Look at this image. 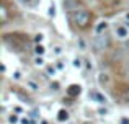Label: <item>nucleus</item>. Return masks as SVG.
I'll return each mask as SVG.
<instances>
[{
    "mask_svg": "<svg viewBox=\"0 0 129 124\" xmlns=\"http://www.w3.org/2000/svg\"><path fill=\"white\" fill-rule=\"evenodd\" d=\"M72 20L79 28H87L90 23V13L87 10H77L75 13H72Z\"/></svg>",
    "mask_w": 129,
    "mask_h": 124,
    "instance_id": "obj_1",
    "label": "nucleus"
},
{
    "mask_svg": "<svg viewBox=\"0 0 129 124\" xmlns=\"http://www.w3.org/2000/svg\"><path fill=\"white\" fill-rule=\"evenodd\" d=\"M93 46L96 51H103V49H106L108 46H110V38H108L106 34H96V38H95L93 41Z\"/></svg>",
    "mask_w": 129,
    "mask_h": 124,
    "instance_id": "obj_2",
    "label": "nucleus"
},
{
    "mask_svg": "<svg viewBox=\"0 0 129 124\" xmlns=\"http://www.w3.org/2000/svg\"><path fill=\"white\" fill-rule=\"evenodd\" d=\"M90 98H93L96 103H106V96H103L101 93H98V92H93V93H90Z\"/></svg>",
    "mask_w": 129,
    "mask_h": 124,
    "instance_id": "obj_3",
    "label": "nucleus"
},
{
    "mask_svg": "<svg viewBox=\"0 0 129 124\" xmlns=\"http://www.w3.org/2000/svg\"><path fill=\"white\" fill-rule=\"evenodd\" d=\"M79 93H80V85H70L69 87V95L75 96V95H79Z\"/></svg>",
    "mask_w": 129,
    "mask_h": 124,
    "instance_id": "obj_4",
    "label": "nucleus"
},
{
    "mask_svg": "<svg viewBox=\"0 0 129 124\" xmlns=\"http://www.w3.org/2000/svg\"><path fill=\"white\" fill-rule=\"evenodd\" d=\"M57 119H59L60 122H62V121H67V119H69V113H67L66 109H60V111H59V116H57Z\"/></svg>",
    "mask_w": 129,
    "mask_h": 124,
    "instance_id": "obj_5",
    "label": "nucleus"
},
{
    "mask_svg": "<svg viewBox=\"0 0 129 124\" xmlns=\"http://www.w3.org/2000/svg\"><path fill=\"white\" fill-rule=\"evenodd\" d=\"M121 98L126 103H129V87H124V88L121 90Z\"/></svg>",
    "mask_w": 129,
    "mask_h": 124,
    "instance_id": "obj_6",
    "label": "nucleus"
},
{
    "mask_svg": "<svg viewBox=\"0 0 129 124\" xmlns=\"http://www.w3.org/2000/svg\"><path fill=\"white\" fill-rule=\"evenodd\" d=\"M108 28V23H105V21H101L100 25L96 26V34H103V31Z\"/></svg>",
    "mask_w": 129,
    "mask_h": 124,
    "instance_id": "obj_7",
    "label": "nucleus"
},
{
    "mask_svg": "<svg viewBox=\"0 0 129 124\" xmlns=\"http://www.w3.org/2000/svg\"><path fill=\"white\" fill-rule=\"evenodd\" d=\"M116 34L119 36V38H124V36L127 34V31H126V28H123V26H119V28H116Z\"/></svg>",
    "mask_w": 129,
    "mask_h": 124,
    "instance_id": "obj_8",
    "label": "nucleus"
},
{
    "mask_svg": "<svg viewBox=\"0 0 129 124\" xmlns=\"http://www.w3.org/2000/svg\"><path fill=\"white\" fill-rule=\"evenodd\" d=\"M26 85H28V88H29V90H33V92H36V90L39 88V85H38L36 82H33V80H29V82L26 83Z\"/></svg>",
    "mask_w": 129,
    "mask_h": 124,
    "instance_id": "obj_9",
    "label": "nucleus"
},
{
    "mask_svg": "<svg viewBox=\"0 0 129 124\" xmlns=\"http://www.w3.org/2000/svg\"><path fill=\"white\" fill-rule=\"evenodd\" d=\"M98 80H100V83H108V80H110V77H108L106 73H100V77H98Z\"/></svg>",
    "mask_w": 129,
    "mask_h": 124,
    "instance_id": "obj_10",
    "label": "nucleus"
},
{
    "mask_svg": "<svg viewBox=\"0 0 129 124\" xmlns=\"http://www.w3.org/2000/svg\"><path fill=\"white\" fill-rule=\"evenodd\" d=\"M35 52H36V54H38V56H43V54H44V48H43L41 44H39V46H36Z\"/></svg>",
    "mask_w": 129,
    "mask_h": 124,
    "instance_id": "obj_11",
    "label": "nucleus"
},
{
    "mask_svg": "<svg viewBox=\"0 0 129 124\" xmlns=\"http://www.w3.org/2000/svg\"><path fill=\"white\" fill-rule=\"evenodd\" d=\"M16 121H18V118H16L15 114H12V116H10V118H8V122H12V124H15Z\"/></svg>",
    "mask_w": 129,
    "mask_h": 124,
    "instance_id": "obj_12",
    "label": "nucleus"
},
{
    "mask_svg": "<svg viewBox=\"0 0 129 124\" xmlns=\"http://www.w3.org/2000/svg\"><path fill=\"white\" fill-rule=\"evenodd\" d=\"M43 62L44 61H43L41 57H36V65H43Z\"/></svg>",
    "mask_w": 129,
    "mask_h": 124,
    "instance_id": "obj_13",
    "label": "nucleus"
},
{
    "mask_svg": "<svg viewBox=\"0 0 129 124\" xmlns=\"http://www.w3.org/2000/svg\"><path fill=\"white\" fill-rule=\"evenodd\" d=\"M35 39H36L38 43H41V41H43V34H36V38H35Z\"/></svg>",
    "mask_w": 129,
    "mask_h": 124,
    "instance_id": "obj_14",
    "label": "nucleus"
},
{
    "mask_svg": "<svg viewBox=\"0 0 129 124\" xmlns=\"http://www.w3.org/2000/svg\"><path fill=\"white\" fill-rule=\"evenodd\" d=\"M74 65H75V67H80V65H82V62H80L79 59H75V61H74Z\"/></svg>",
    "mask_w": 129,
    "mask_h": 124,
    "instance_id": "obj_15",
    "label": "nucleus"
},
{
    "mask_svg": "<svg viewBox=\"0 0 129 124\" xmlns=\"http://www.w3.org/2000/svg\"><path fill=\"white\" fill-rule=\"evenodd\" d=\"M21 124H33V122L29 121V119H26V118H25V119H21Z\"/></svg>",
    "mask_w": 129,
    "mask_h": 124,
    "instance_id": "obj_16",
    "label": "nucleus"
},
{
    "mask_svg": "<svg viewBox=\"0 0 129 124\" xmlns=\"http://www.w3.org/2000/svg\"><path fill=\"white\" fill-rule=\"evenodd\" d=\"M47 72H49V73H52V75H54V72H56V70H54L52 67H49V69H47Z\"/></svg>",
    "mask_w": 129,
    "mask_h": 124,
    "instance_id": "obj_17",
    "label": "nucleus"
},
{
    "mask_svg": "<svg viewBox=\"0 0 129 124\" xmlns=\"http://www.w3.org/2000/svg\"><path fill=\"white\" fill-rule=\"evenodd\" d=\"M13 77H15V78L18 80V78H20V77H21V75H20V72H15V75H13Z\"/></svg>",
    "mask_w": 129,
    "mask_h": 124,
    "instance_id": "obj_18",
    "label": "nucleus"
},
{
    "mask_svg": "<svg viewBox=\"0 0 129 124\" xmlns=\"http://www.w3.org/2000/svg\"><path fill=\"white\" fill-rule=\"evenodd\" d=\"M126 49L129 51V41H126Z\"/></svg>",
    "mask_w": 129,
    "mask_h": 124,
    "instance_id": "obj_19",
    "label": "nucleus"
},
{
    "mask_svg": "<svg viewBox=\"0 0 129 124\" xmlns=\"http://www.w3.org/2000/svg\"><path fill=\"white\" fill-rule=\"evenodd\" d=\"M126 18H127V20H129V13H127V15H126Z\"/></svg>",
    "mask_w": 129,
    "mask_h": 124,
    "instance_id": "obj_20",
    "label": "nucleus"
}]
</instances>
